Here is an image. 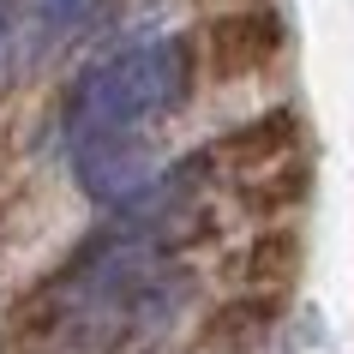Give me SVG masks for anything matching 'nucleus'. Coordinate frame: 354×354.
<instances>
[{"label": "nucleus", "instance_id": "nucleus-1", "mask_svg": "<svg viewBox=\"0 0 354 354\" xmlns=\"http://www.w3.org/2000/svg\"><path fill=\"white\" fill-rule=\"evenodd\" d=\"M282 48H288V30L270 6H234L198 30V60L210 78H252L264 66H277Z\"/></svg>", "mask_w": 354, "mask_h": 354}, {"label": "nucleus", "instance_id": "nucleus-2", "mask_svg": "<svg viewBox=\"0 0 354 354\" xmlns=\"http://www.w3.org/2000/svg\"><path fill=\"white\" fill-rule=\"evenodd\" d=\"M300 156V114L295 109H270L259 120H241L234 132H223L216 145H210V162L223 168L228 180H246V174H259V168H277Z\"/></svg>", "mask_w": 354, "mask_h": 354}, {"label": "nucleus", "instance_id": "nucleus-3", "mask_svg": "<svg viewBox=\"0 0 354 354\" xmlns=\"http://www.w3.org/2000/svg\"><path fill=\"white\" fill-rule=\"evenodd\" d=\"M282 300L288 295H270V288H241V295H228L223 306H210L205 324H198V354H252L264 336L277 330Z\"/></svg>", "mask_w": 354, "mask_h": 354}, {"label": "nucleus", "instance_id": "nucleus-4", "mask_svg": "<svg viewBox=\"0 0 354 354\" xmlns=\"http://www.w3.org/2000/svg\"><path fill=\"white\" fill-rule=\"evenodd\" d=\"M306 192H313V174H306L300 156H288V162H277V168H259V174L234 180V205H241L252 223H288V210L306 205Z\"/></svg>", "mask_w": 354, "mask_h": 354}, {"label": "nucleus", "instance_id": "nucleus-5", "mask_svg": "<svg viewBox=\"0 0 354 354\" xmlns=\"http://www.w3.org/2000/svg\"><path fill=\"white\" fill-rule=\"evenodd\" d=\"M300 259H306L300 228L264 223L259 234H252V246L241 252V288H270V295H288V282L300 277Z\"/></svg>", "mask_w": 354, "mask_h": 354}]
</instances>
